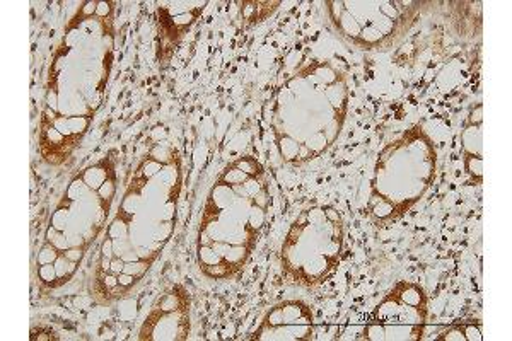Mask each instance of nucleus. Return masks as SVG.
<instances>
[{"instance_id": "1", "label": "nucleus", "mask_w": 512, "mask_h": 341, "mask_svg": "<svg viewBox=\"0 0 512 341\" xmlns=\"http://www.w3.org/2000/svg\"><path fill=\"white\" fill-rule=\"evenodd\" d=\"M181 183V159L175 149L159 145L139 162L101 248L96 278L108 301L135 289L171 241Z\"/></svg>"}, {"instance_id": "2", "label": "nucleus", "mask_w": 512, "mask_h": 341, "mask_svg": "<svg viewBox=\"0 0 512 341\" xmlns=\"http://www.w3.org/2000/svg\"><path fill=\"white\" fill-rule=\"evenodd\" d=\"M270 185L262 162L238 157L209 191L197 236L198 266L214 280L245 268L267 227Z\"/></svg>"}, {"instance_id": "3", "label": "nucleus", "mask_w": 512, "mask_h": 341, "mask_svg": "<svg viewBox=\"0 0 512 341\" xmlns=\"http://www.w3.org/2000/svg\"><path fill=\"white\" fill-rule=\"evenodd\" d=\"M347 110L349 82L338 65H306L275 96L272 128L280 157L301 166L326 154L342 133Z\"/></svg>"}, {"instance_id": "4", "label": "nucleus", "mask_w": 512, "mask_h": 341, "mask_svg": "<svg viewBox=\"0 0 512 341\" xmlns=\"http://www.w3.org/2000/svg\"><path fill=\"white\" fill-rule=\"evenodd\" d=\"M437 151L422 125L408 128L379 152L367 214L388 222L407 214L431 190Z\"/></svg>"}, {"instance_id": "5", "label": "nucleus", "mask_w": 512, "mask_h": 341, "mask_svg": "<svg viewBox=\"0 0 512 341\" xmlns=\"http://www.w3.org/2000/svg\"><path fill=\"white\" fill-rule=\"evenodd\" d=\"M344 251V220L337 210L320 205L304 210L282 244L280 261L292 282L315 287L337 270Z\"/></svg>"}, {"instance_id": "6", "label": "nucleus", "mask_w": 512, "mask_h": 341, "mask_svg": "<svg viewBox=\"0 0 512 341\" xmlns=\"http://www.w3.org/2000/svg\"><path fill=\"white\" fill-rule=\"evenodd\" d=\"M332 24L345 40L366 50H386L402 40L419 19L420 2H326Z\"/></svg>"}, {"instance_id": "7", "label": "nucleus", "mask_w": 512, "mask_h": 341, "mask_svg": "<svg viewBox=\"0 0 512 341\" xmlns=\"http://www.w3.org/2000/svg\"><path fill=\"white\" fill-rule=\"evenodd\" d=\"M429 297L420 284L400 280L374 307L362 338L369 341L424 340Z\"/></svg>"}, {"instance_id": "8", "label": "nucleus", "mask_w": 512, "mask_h": 341, "mask_svg": "<svg viewBox=\"0 0 512 341\" xmlns=\"http://www.w3.org/2000/svg\"><path fill=\"white\" fill-rule=\"evenodd\" d=\"M190 335V297L176 285L154 304L140 328L139 340H187Z\"/></svg>"}, {"instance_id": "9", "label": "nucleus", "mask_w": 512, "mask_h": 341, "mask_svg": "<svg viewBox=\"0 0 512 341\" xmlns=\"http://www.w3.org/2000/svg\"><path fill=\"white\" fill-rule=\"evenodd\" d=\"M315 333L311 307L303 301H284L272 307L250 340L306 341Z\"/></svg>"}, {"instance_id": "10", "label": "nucleus", "mask_w": 512, "mask_h": 341, "mask_svg": "<svg viewBox=\"0 0 512 341\" xmlns=\"http://www.w3.org/2000/svg\"><path fill=\"white\" fill-rule=\"evenodd\" d=\"M461 152L465 171L472 183H483V105L473 106L463 132H461Z\"/></svg>"}, {"instance_id": "11", "label": "nucleus", "mask_w": 512, "mask_h": 341, "mask_svg": "<svg viewBox=\"0 0 512 341\" xmlns=\"http://www.w3.org/2000/svg\"><path fill=\"white\" fill-rule=\"evenodd\" d=\"M436 340L444 341H482L483 330L480 321H460L454 323L441 331L436 336Z\"/></svg>"}]
</instances>
